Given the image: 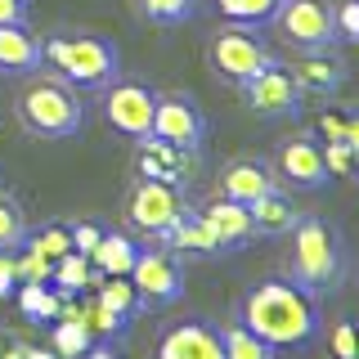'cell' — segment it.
Wrapping results in <instances>:
<instances>
[{
  "label": "cell",
  "mask_w": 359,
  "mask_h": 359,
  "mask_svg": "<svg viewBox=\"0 0 359 359\" xmlns=\"http://www.w3.org/2000/svg\"><path fill=\"white\" fill-rule=\"evenodd\" d=\"M238 319L261 337V341L274 346V351H283V346H306L323 328L314 292H306L301 283H292V278H265V283H256L238 301Z\"/></svg>",
  "instance_id": "cell-1"
},
{
  "label": "cell",
  "mask_w": 359,
  "mask_h": 359,
  "mask_svg": "<svg viewBox=\"0 0 359 359\" xmlns=\"http://www.w3.org/2000/svg\"><path fill=\"white\" fill-rule=\"evenodd\" d=\"M41 63L54 67V76H63L72 90H108L117 81L121 54L117 45L104 36H90V32H59V36L41 41Z\"/></svg>",
  "instance_id": "cell-2"
},
{
  "label": "cell",
  "mask_w": 359,
  "mask_h": 359,
  "mask_svg": "<svg viewBox=\"0 0 359 359\" xmlns=\"http://www.w3.org/2000/svg\"><path fill=\"white\" fill-rule=\"evenodd\" d=\"M18 121L27 135H41V140H67V135L81 130L86 108L76 99V90L63 81V76H32L18 95Z\"/></svg>",
  "instance_id": "cell-3"
},
{
  "label": "cell",
  "mask_w": 359,
  "mask_h": 359,
  "mask_svg": "<svg viewBox=\"0 0 359 359\" xmlns=\"http://www.w3.org/2000/svg\"><path fill=\"white\" fill-rule=\"evenodd\" d=\"M292 252H287V278L306 292H328L341 278V243L319 216H301L292 224Z\"/></svg>",
  "instance_id": "cell-4"
},
{
  "label": "cell",
  "mask_w": 359,
  "mask_h": 359,
  "mask_svg": "<svg viewBox=\"0 0 359 359\" xmlns=\"http://www.w3.org/2000/svg\"><path fill=\"white\" fill-rule=\"evenodd\" d=\"M269 22L297 50H328L337 41V5L332 0H278Z\"/></svg>",
  "instance_id": "cell-5"
},
{
  "label": "cell",
  "mask_w": 359,
  "mask_h": 359,
  "mask_svg": "<svg viewBox=\"0 0 359 359\" xmlns=\"http://www.w3.org/2000/svg\"><path fill=\"white\" fill-rule=\"evenodd\" d=\"M184 207H189L184 189L162 184V180H135L130 194H126V220H130V229L149 233V238H157V233L171 229Z\"/></svg>",
  "instance_id": "cell-6"
},
{
  "label": "cell",
  "mask_w": 359,
  "mask_h": 359,
  "mask_svg": "<svg viewBox=\"0 0 359 359\" xmlns=\"http://www.w3.org/2000/svg\"><path fill=\"white\" fill-rule=\"evenodd\" d=\"M207 59H211V67H216V76L243 86L247 76H256L265 63H274V54L256 41V32H247L243 22H238V27H220L216 36H211Z\"/></svg>",
  "instance_id": "cell-7"
},
{
  "label": "cell",
  "mask_w": 359,
  "mask_h": 359,
  "mask_svg": "<svg viewBox=\"0 0 359 359\" xmlns=\"http://www.w3.org/2000/svg\"><path fill=\"white\" fill-rule=\"evenodd\" d=\"M149 135H157V140H166V144H180V149H202V140H207V112L198 108L194 95L166 90L153 104Z\"/></svg>",
  "instance_id": "cell-8"
},
{
  "label": "cell",
  "mask_w": 359,
  "mask_h": 359,
  "mask_svg": "<svg viewBox=\"0 0 359 359\" xmlns=\"http://www.w3.org/2000/svg\"><path fill=\"white\" fill-rule=\"evenodd\" d=\"M130 166L135 180H162V184L184 189L198 175V149H180V144H166L157 135H144V140H135Z\"/></svg>",
  "instance_id": "cell-9"
},
{
  "label": "cell",
  "mask_w": 359,
  "mask_h": 359,
  "mask_svg": "<svg viewBox=\"0 0 359 359\" xmlns=\"http://www.w3.org/2000/svg\"><path fill=\"white\" fill-rule=\"evenodd\" d=\"M130 287L140 292L144 310L153 306H171L180 301V292H184V269H180V256H171L162 247V252H135V265H130Z\"/></svg>",
  "instance_id": "cell-10"
},
{
  "label": "cell",
  "mask_w": 359,
  "mask_h": 359,
  "mask_svg": "<svg viewBox=\"0 0 359 359\" xmlns=\"http://www.w3.org/2000/svg\"><path fill=\"white\" fill-rule=\"evenodd\" d=\"M153 104H157V90L144 81H112L104 95V117L108 126L126 140H144L153 126Z\"/></svg>",
  "instance_id": "cell-11"
},
{
  "label": "cell",
  "mask_w": 359,
  "mask_h": 359,
  "mask_svg": "<svg viewBox=\"0 0 359 359\" xmlns=\"http://www.w3.org/2000/svg\"><path fill=\"white\" fill-rule=\"evenodd\" d=\"M243 99L256 117H283V112H297L301 108V90L292 81L287 63H265L256 76L243 81Z\"/></svg>",
  "instance_id": "cell-12"
},
{
  "label": "cell",
  "mask_w": 359,
  "mask_h": 359,
  "mask_svg": "<svg viewBox=\"0 0 359 359\" xmlns=\"http://www.w3.org/2000/svg\"><path fill=\"white\" fill-rule=\"evenodd\" d=\"M153 359H224L220 332L207 328L202 319H175L157 332Z\"/></svg>",
  "instance_id": "cell-13"
},
{
  "label": "cell",
  "mask_w": 359,
  "mask_h": 359,
  "mask_svg": "<svg viewBox=\"0 0 359 359\" xmlns=\"http://www.w3.org/2000/svg\"><path fill=\"white\" fill-rule=\"evenodd\" d=\"M198 220H202V229L211 233V243H216L220 256L256 238L252 233V211H247L243 202H233V198H220V194L198 207Z\"/></svg>",
  "instance_id": "cell-14"
},
{
  "label": "cell",
  "mask_w": 359,
  "mask_h": 359,
  "mask_svg": "<svg viewBox=\"0 0 359 359\" xmlns=\"http://www.w3.org/2000/svg\"><path fill=\"white\" fill-rule=\"evenodd\" d=\"M274 175L283 180L292 189H323L328 184V166H323V149L310 140V135H297V140H287L283 149L274 157Z\"/></svg>",
  "instance_id": "cell-15"
},
{
  "label": "cell",
  "mask_w": 359,
  "mask_h": 359,
  "mask_svg": "<svg viewBox=\"0 0 359 359\" xmlns=\"http://www.w3.org/2000/svg\"><path fill=\"white\" fill-rule=\"evenodd\" d=\"M274 184H278V175H274L269 162H261V157H233V162L220 171V189H216V194L247 207V202H256L261 194H269Z\"/></svg>",
  "instance_id": "cell-16"
},
{
  "label": "cell",
  "mask_w": 359,
  "mask_h": 359,
  "mask_svg": "<svg viewBox=\"0 0 359 359\" xmlns=\"http://www.w3.org/2000/svg\"><path fill=\"white\" fill-rule=\"evenodd\" d=\"M287 72H292V81H297L301 95H332L337 86L346 81V67L341 59H332L328 50H297V59L287 63Z\"/></svg>",
  "instance_id": "cell-17"
},
{
  "label": "cell",
  "mask_w": 359,
  "mask_h": 359,
  "mask_svg": "<svg viewBox=\"0 0 359 359\" xmlns=\"http://www.w3.org/2000/svg\"><path fill=\"white\" fill-rule=\"evenodd\" d=\"M247 211H252V233L256 238H283L292 224L301 220L297 202H292L278 184L269 189V194H261L256 202H247Z\"/></svg>",
  "instance_id": "cell-18"
},
{
  "label": "cell",
  "mask_w": 359,
  "mask_h": 359,
  "mask_svg": "<svg viewBox=\"0 0 359 359\" xmlns=\"http://www.w3.org/2000/svg\"><path fill=\"white\" fill-rule=\"evenodd\" d=\"M157 238H162V247H166L171 256H220L216 243H211V233L202 229V220H198L194 207L180 211V220H175L166 233H157Z\"/></svg>",
  "instance_id": "cell-19"
},
{
  "label": "cell",
  "mask_w": 359,
  "mask_h": 359,
  "mask_svg": "<svg viewBox=\"0 0 359 359\" xmlns=\"http://www.w3.org/2000/svg\"><path fill=\"white\" fill-rule=\"evenodd\" d=\"M0 67L5 72H36L41 67V41L27 32V22L0 27Z\"/></svg>",
  "instance_id": "cell-20"
},
{
  "label": "cell",
  "mask_w": 359,
  "mask_h": 359,
  "mask_svg": "<svg viewBox=\"0 0 359 359\" xmlns=\"http://www.w3.org/2000/svg\"><path fill=\"white\" fill-rule=\"evenodd\" d=\"M135 247L126 233H99V243L90 247V265H95V274L104 278H126L130 265H135Z\"/></svg>",
  "instance_id": "cell-21"
},
{
  "label": "cell",
  "mask_w": 359,
  "mask_h": 359,
  "mask_svg": "<svg viewBox=\"0 0 359 359\" xmlns=\"http://www.w3.org/2000/svg\"><path fill=\"white\" fill-rule=\"evenodd\" d=\"M220 351H224V359H274V346L261 341L243 319L220 328Z\"/></svg>",
  "instance_id": "cell-22"
},
{
  "label": "cell",
  "mask_w": 359,
  "mask_h": 359,
  "mask_svg": "<svg viewBox=\"0 0 359 359\" xmlns=\"http://www.w3.org/2000/svg\"><path fill=\"white\" fill-rule=\"evenodd\" d=\"M18 306L27 319H41V323H54L63 310V292H50L45 283H18Z\"/></svg>",
  "instance_id": "cell-23"
},
{
  "label": "cell",
  "mask_w": 359,
  "mask_h": 359,
  "mask_svg": "<svg viewBox=\"0 0 359 359\" xmlns=\"http://www.w3.org/2000/svg\"><path fill=\"white\" fill-rule=\"evenodd\" d=\"M99 306H108L112 314H121V319H135V314H144V301L140 292L130 287V278H99Z\"/></svg>",
  "instance_id": "cell-24"
},
{
  "label": "cell",
  "mask_w": 359,
  "mask_h": 359,
  "mask_svg": "<svg viewBox=\"0 0 359 359\" xmlns=\"http://www.w3.org/2000/svg\"><path fill=\"white\" fill-rule=\"evenodd\" d=\"M229 22H243V27H261L269 22V14L278 9V0H211Z\"/></svg>",
  "instance_id": "cell-25"
},
{
  "label": "cell",
  "mask_w": 359,
  "mask_h": 359,
  "mask_svg": "<svg viewBox=\"0 0 359 359\" xmlns=\"http://www.w3.org/2000/svg\"><path fill=\"white\" fill-rule=\"evenodd\" d=\"M27 243V216L9 194H0V252H18Z\"/></svg>",
  "instance_id": "cell-26"
},
{
  "label": "cell",
  "mask_w": 359,
  "mask_h": 359,
  "mask_svg": "<svg viewBox=\"0 0 359 359\" xmlns=\"http://www.w3.org/2000/svg\"><path fill=\"white\" fill-rule=\"evenodd\" d=\"M90 278V256L86 252H63L59 261H54V283H59V292H72V287H86Z\"/></svg>",
  "instance_id": "cell-27"
},
{
  "label": "cell",
  "mask_w": 359,
  "mask_h": 359,
  "mask_svg": "<svg viewBox=\"0 0 359 359\" xmlns=\"http://www.w3.org/2000/svg\"><path fill=\"white\" fill-rule=\"evenodd\" d=\"M27 247L41 252L45 261H59L63 252H72V229H67V224H50V229H41V233H27Z\"/></svg>",
  "instance_id": "cell-28"
},
{
  "label": "cell",
  "mask_w": 359,
  "mask_h": 359,
  "mask_svg": "<svg viewBox=\"0 0 359 359\" xmlns=\"http://www.w3.org/2000/svg\"><path fill=\"white\" fill-rule=\"evenodd\" d=\"M135 5H140V14L153 18V22H184L194 14V0H135Z\"/></svg>",
  "instance_id": "cell-29"
},
{
  "label": "cell",
  "mask_w": 359,
  "mask_h": 359,
  "mask_svg": "<svg viewBox=\"0 0 359 359\" xmlns=\"http://www.w3.org/2000/svg\"><path fill=\"white\" fill-rule=\"evenodd\" d=\"M22 247H27V243H22ZM50 265L54 261H45V256L32 252V247L18 252V283H45V278H50Z\"/></svg>",
  "instance_id": "cell-30"
},
{
  "label": "cell",
  "mask_w": 359,
  "mask_h": 359,
  "mask_svg": "<svg viewBox=\"0 0 359 359\" xmlns=\"http://www.w3.org/2000/svg\"><path fill=\"white\" fill-rule=\"evenodd\" d=\"M323 166H328V175H337V180H346L351 175V166H355V144H328L323 149Z\"/></svg>",
  "instance_id": "cell-31"
},
{
  "label": "cell",
  "mask_w": 359,
  "mask_h": 359,
  "mask_svg": "<svg viewBox=\"0 0 359 359\" xmlns=\"http://www.w3.org/2000/svg\"><path fill=\"white\" fill-rule=\"evenodd\" d=\"M332 359H355V328H351V319H341V323H332Z\"/></svg>",
  "instance_id": "cell-32"
},
{
  "label": "cell",
  "mask_w": 359,
  "mask_h": 359,
  "mask_svg": "<svg viewBox=\"0 0 359 359\" xmlns=\"http://www.w3.org/2000/svg\"><path fill=\"white\" fill-rule=\"evenodd\" d=\"M337 36H341V41L359 36V5H355V0H341V5H337Z\"/></svg>",
  "instance_id": "cell-33"
},
{
  "label": "cell",
  "mask_w": 359,
  "mask_h": 359,
  "mask_svg": "<svg viewBox=\"0 0 359 359\" xmlns=\"http://www.w3.org/2000/svg\"><path fill=\"white\" fill-rule=\"evenodd\" d=\"M18 287V252H0V301L14 297Z\"/></svg>",
  "instance_id": "cell-34"
},
{
  "label": "cell",
  "mask_w": 359,
  "mask_h": 359,
  "mask_svg": "<svg viewBox=\"0 0 359 359\" xmlns=\"http://www.w3.org/2000/svg\"><path fill=\"white\" fill-rule=\"evenodd\" d=\"M99 233H104L99 224H76V229H72V247H76V252H86V256H90V247L99 243Z\"/></svg>",
  "instance_id": "cell-35"
},
{
  "label": "cell",
  "mask_w": 359,
  "mask_h": 359,
  "mask_svg": "<svg viewBox=\"0 0 359 359\" xmlns=\"http://www.w3.org/2000/svg\"><path fill=\"white\" fill-rule=\"evenodd\" d=\"M9 22H27V0H0V27Z\"/></svg>",
  "instance_id": "cell-36"
},
{
  "label": "cell",
  "mask_w": 359,
  "mask_h": 359,
  "mask_svg": "<svg viewBox=\"0 0 359 359\" xmlns=\"http://www.w3.org/2000/svg\"><path fill=\"white\" fill-rule=\"evenodd\" d=\"M18 359H59V355H54V351H41V346H22Z\"/></svg>",
  "instance_id": "cell-37"
},
{
  "label": "cell",
  "mask_w": 359,
  "mask_h": 359,
  "mask_svg": "<svg viewBox=\"0 0 359 359\" xmlns=\"http://www.w3.org/2000/svg\"><path fill=\"white\" fill-rule=\"evenodd\" d=\"M81 359H117V355H112L108 346H86V355H81Z\"/></svg>",
  "instance_id": "cell-38"
}]
</instances>
